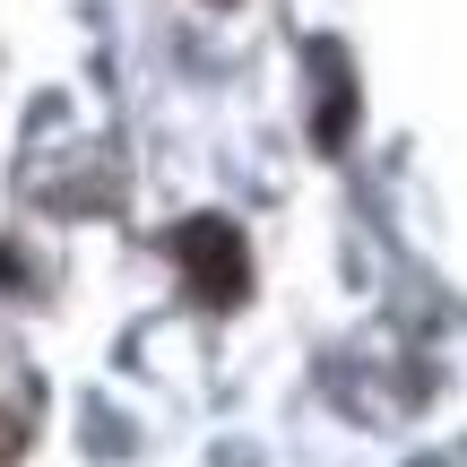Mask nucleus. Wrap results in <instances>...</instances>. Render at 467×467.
<instances>
[{"label": "nucleus", "instance_id": "1", "mask_svg": "<svg viewBox=\"0 0 467 467\" xmlns=\"http://www.w3.org/2000/svg\"><path fill=\"white\" fill-rule=\"evenodd\" d=\"M173 260H182L191 295L217 303V312H234V303L251 295V251H243V234H234L225 217H191V225H173Z\"/></svg>", "mask_w": 467, "mask_h": 467}, {"label": "nucleus", "instance_id": "2", "mask_svg": "<svg viewBox=\"0 0 467 467\" xmlns=\"http://www.w3.org/2000/svg\"><path fill=\"white\" fill-rule=\"evenodd\" d=\"M312 69H320L312 148H320V156H337V148H347V130H355V78H347V52H337V44H320V52H312Z\"/></svg>", "mask_w": 467, "mask_h": 467}]
</instances>
